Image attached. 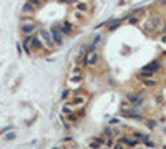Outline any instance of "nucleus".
I'll return each mask as SVG.
<instances>
[{"instance_id": "obj_1", "label": "nucleus", "mask_w": 166, "mask_h": 149, "mask_svg": "<svg viewBox=\"0 0 166 149\" xmlns=\"http://www.w3.org/2000/svg\"><path fill=\"white\" fill-rule=\"evenodd\" d=\"M83 68H95L100 65V55L98 51H90L86 53V56H83V61H80Z\"/></svg>"}, {"instance_id": "obj_2", "label": "nucleus", "mask_w": 166, "mask_h": 149, "mask_svg": "<svg viewBox=\"0 0 166 149\" xmlns=\"http://www.w3.org/2000/svg\"><path fill=\"white\" fill-rule=\"evenodd\" d=\"M159 23H161V17H159V15L148 17L145 20V23H143V30H145L146 33H154L156 28L159 27Z\"/></svg>"}, {"instance_id": "obj_3", "label": "nucleus", "mask_w": 166, "mask_h": 149, "mask_svg": "<svg viewBox=\"0 0 166 149\" xmlns=\"http://www.w3.org/2000/svg\"><path fill=\"white\" fill-rule=\"evenodd\" d=\"M88 100H90V95L88 93H77V95H73L72 98V104L75 109H80V108H85V104L88 103Z\"/></svg>"}, {"instance_id": "obj_4", "label": "nucleus", "mask_w": 166, "mask_h": 149, "mask_svg": "<svg viewBox=\"0 0 166 149\" xmlns=\"http://www.w3.org/2000/svg\"><path fill=\"white\" fill-rule=\"evenodd\" d=\"M20 32L25 35V37H30V35H35L38 32V25L35 23L33 20H28V22H23L20 25Z\"/></svg>"}, {"instance_id": "obj_5", "label": "nucleus", "mask_w": 166, "mask_h": 149, "mask_svg": "<svg viewBox=\"0 0 166 149\" xmlns=\"http://www.w3.org/2000/svg\"><path fill=\"white\" fill-rule=\"evenodd\" d=\"M126 101H130V104H131L133 108L139 109L145 104V98H143L141 93H128L126 95Z\"/></svg>"}, {"instance_id": "obj_6", "label": "nucleus", "mask_w": 166, "mask_h": 149, "mask_svg": "<svg viewBox=\"0 0 166 149\" xmlns=\"http://www.w3.org/2000/svg\"><path fill=\"white\" fill-rule=\"evenodd\" d=\"M38 37L42 38V41H43V45H45V48H48V50H52L53 47H57V45H55V41H53V37H52V33H50L48 30H45V28H42V30H38Z\"/></svg>"}, {"instance_id": "obj_7", "label": "nucleus", "mask_w": 166, "mask_h": 149, "mask_svg": "<svg viewBox=\"0 0 166 149\" xmlns=\"http://www.w3.org/2000/svg\"><path fill=\"white\" fill-rule=\"evenodd\" d=\"M50 33H52V37H53L55 45H57V47H61V45H63V32H61V27H60V25H53L52 30H50Z\"/></svg>"}, {"instance_id": "obj_8", "label": "nucleus", "mask_w": 166, "mask_h": 149, "mask_svg": "<svg viewBox=\"0 0 166 149\" xmlns=\"http://www.w3.org/2000/svg\"><path fill=\"white\" fill-rule=\"evenodd\" d=\"M83 74H70L68 76V80H66V85L70 86V88H80L81 85H83Z\"/></svg>"}, {"instance_id": "obj_9", "label": "nucleus", "mask_w": 166, "mask_h": 149, "mask_svg": "<svg viewBox=\"0 0 166 149\" xmlns=\"http://www.w3.org/2000/svg\"><path fill=\"white\" fill-rule=\"evenodd\" d=\"M70 20H72V23H81V22H85V14L73 8L70 14Z\"/></svg>"}, {"instance_id": "obj_10", "label": "nucleus", "mask_w": 166, "mask_h": 149, "mask_svg": "<svg viewBox=\"0 0 166 149\" xmlns=\"http://www.w3.org/2000/svg\"><path fill=\"white\" fill-rule=\"evenodd\" d=\"M43 48H45V45H43L42 38H40L38 35H32V50L40 51V50H43Z\"/></svg>"}, {"instance_id": "obj_11", "label": "nucleus", "mask_w": 166, "mask_h": 149, "mask_svg": "<svg viewBox=\"0 0 166 149\" xmlns=\"http://www.w3.org/2000/svg\"><path fill=\"white\" fill-rule=\"evenodd\" d=\"M141 86L146 89H153L158 86V80L156 78H145V80H141Z\"/></svg>"}, {"instance_id": "obj_12", "label": "nucleus", "mask_w": 166, "mask_h": 149, "mask_svg": "<svg viewBox=\"0 0 166 149\" xmlns=\"http://www.w3.org/2000/svg\"><path fill=\"white\" fill-rule=\"evenodd\" d=\"M22 48H23V51H25L27 55H32V35L30 37H25L23 38V41H22Z\"/></svg>"}, {"instance_id": "obj_13", "label": "nucleus", "mask_w": 166, "mask_h": 149, "mask_svg": "<svg viewBox=\"0 0 166 149\" xmlns=\"http://www.w3.org/2000/svg\"><path fill=\"white\" fill-rule=\"evenodd\" d=\"M60 27H61V32H63V35H72L73 32H75V25H73L72 22H63Z\"/></svg>"}, {"instance_id": "obj_14", "label": "nucleus", "mask_w": 166, "mask_h": 149, "mask_svg": "<svg viewBox=\"0 0 166 149\" xmlns=\"http://www.w3.org/2000/svg\"><path fill=\"white\" fill-rule=\"evenodd\" d=\"M145 68H146V70H150L153 74H156V73H159V71H161V63H159L158 60H154V61H151L150 65H146Z\"/></svg>"}, {"instance_id": "obj_15", "label": "nucleus", "mask_w": 166, "mask_h": 149, "mask_svg": "<svg viewBox=\"0 0 166 149\" xmlns=\"http://www.w3.org/2000/svg\"><path fill=\"white\" fill-rule=\"evenodd\" d=\"M73 8L78 10V12L86 14V12H90V3H88V2H77V3L73 5Z\"/></svg>"}, {"instance_id": "obj_16", "label": "nucleus", "mask_w": 166, "mask_h": 149, "mask_svg": "<svg viewBox=\"0 0 166 149\" xmlns=\"http://www.w3.org/2000/svg\"><path fill=\"white\" fill-rule=\"evenodd\" d=\"M66 121L70 123V124H75V123H78L80 116H78V111H72V113H68V114H65Z\"/></svg>"}, {"instance_id": "obj_17", "label": "nucleus", "mask_w": 166, "mask_h": 149, "mask_svg": "<svg viewBox=\"0 0 166 149\" xmlns=\"http://www.w3.org/2000/svg\"><path fill=\"white\" fill-rule=\"evenodd\" d=\"M70 74H83V66H81V63H75L72 68H70Z\"/></svg>"}, {"instance_id": "obj_18", "label": "nucleus", "mask_w": 166, "mask_h": 149, "mask_svg": "<svg viewBox=\"0 0 166 149\" xmlns=\"http://www.w3.org/2000/svg\"><path fill=\"white\" fill-rule=\"evenodd\" d=\"M103 136H105V137H115V136H116V131H115L113 126H106V128L103 129ZM115 139H116V137H115Z\"/></svg>"}, {"instance_id": "obj_19", "label": "nucleus", "mask_w": 166, "mask_h": 149, "mask_svg": "<svg viewBox=\"0 0 166 149\" xmlns=\"http://www.w3.org/2000/svg\"><path fill=\"white\" fill-rule=\"evenodd\" d=\"M22 12L27 15H32L33 12H35V5L33 3H30V2H27L25 5H23V8H22Z\"/></svg>"}, {"instance_id": "obj_20", "label": "nucleus", "mask_w": 166, "mask_h": 149, "mask_svg": "<svg viewBox=\"0 0 166 149\" xmlns=\"http://www.w3.org/2000/svg\"><path fill=\"white\" fill-rule=\"evenodd\" d=\"M68 98H73V91H72V88L63 89V93H61V101H66Z\"/></svg>"}, {"instance_id": "obj_21", "label": "nucleus", "mask_w": 166, "mask_h": 149, "mask_svg": "<svg viewBox=\"0 0 166 149\" xmlns=\"http://www.w3.org/2000/svg\"><path fill=\"white\" fill-rule=\"evenodd\" d=\"M61 111H63V114H68V113L75 111V108H73L72 103H65V104H63V108H61Z\"/></svg>"}, {"instance_id": "obj_22", "label": "nucleus", "mask_w": 166, "mask_h": 149, "mask_svg": "<svg viewBox=\"0 0 166 149\" xmlns=\"http://www.w3.org/2000/svg\"><path fill=\"white\" fill-rule=\"evenodd\" d=\"M120 23H121V20H111V23H106V27L111 32V30H115L116 27H120Z\"/></svg>"}, {"instance_id": "obj_23", "label": "nucleus", "mask_w": 166, "mask_h": 149, "mask_svg": "<svg viewBox=\"0 0 166 149\" xmlns=\"http://www.w3.org/2000/svg\"><path fill=\"white\" fill-rule=\"evenodd\" d=\"M115 144H116V139H115V137H106V142H105L106 148L113 149V148H115Z\"/></svg>"}, {"instance_id": "obj_24", "label": "nucleus", "mask_w": 166, "mask_h": 149, "mask_svg": "<svg viewBox=\"0 0 166 149\" xmlns=\"http://www.w3.org/2000/svg\"><path fill=\"white\" fill-rule=\"evenodd\" d=\"M128 22H130L131 25H138V23H139V17L133 14V15H130V17H128Z\"/></svg>"}, {"instance_id": "obj_25", "label": "nucleus", "mask_w": 166, "mask_h": 149, "mask_svg": "<svg viewBox=\"0 0 166 149\" xmlns=\"http://www.w3.org/2000/svg\"><path fill=\"white\" fill-rule=\"evenodd\" d=\"M103 148V144H100L96 139H92V142H90V149H101Z\"/></svg>"}, {"instance_id": "obj_26", "label": "nucleus", "mask_w": 166, "mask_h": 149, "mask_svg": "<svg viewBox=\"0 0 166 149\" xmlns=\"http://www.w3.org/2000/svg\"><path fill=\"white\" fill-rule=\"evenodd\" d=\"M145 123H146V126H148L150 129H154V128H156V124H158L154 119H145Z\"/></svg>"}, {"instance_id": "obj_27", "label": "nucleus", "mask_w": 166, "mask_h": 149, "mask_svg": "<svg viewBox=\"0 0 166 149\" xmlns=\"http://www.w3.org/2000/svg\"><path fill=\"white\" fill-rule=\"evenodd\" d=\"M17 137V134L13 133V131H8V133H5V141H12V139H15Z\"/></svg>"}, {"instance_id": "obj_28", "label": "nucleus", "mask_w": 166, "mask_h": 149, "mask_svg": "<svg viewBox=\"0 0 166 149\" xmlns=\"http://www.w3.org/2000/svg\"><path fill=\"white\" fill-rule=\"evenodd\" d=\"M113 149H130V148H126L125 144H121V142H116V144H115V148Z\"/></svg>"}, {"instance_id": "obj_29", "label": "nucleus", "mask_w": 166, "mask_h": 149, "mask_svg": "<svg viewBox=\"0 0 166 149\" xmlns=\"http://www.w3.org/2000/svg\"><path fill=\"white\" fill-rule=\"evenodd\" d=\"M133 149H146V146L143 144V142H139V144H136V146H135Z\"/></svg>"}, {"instance_id": "obj_30", "label": "nucleus", "mask_w": 166, "mask_h": 149, "mask_svg": "<svg viewBox=\"0 0 166 149\" xmlns=\"http://www.w3.org/2000/svg\"><path fill=\"white\" fill-rule=\"evenodd\" d=\"M28 2H30V3H33V5H35V7H37V5H40V3H42V0H28Z\"/></svg>"}, {"instance_id": "obj_31", "label": "nucleus", "mask_w": 166, "mask_h": 149, "mask_svg": "<svg viewBox=\"0 0 166 149\" xmlns=\"http://www.w3.org/2000/svg\"><path fill=\"white\" fill-rule=\"evenodd\" d=\"M159 40H161V43H166V33L161 35V38H159Z\"/></svg>"}, {"instance_id": "obj_32", "label": "nucleus", "mask_w": 166, "mask_h": 149, "mask_svg": "<svg viewBox=\"0 0 166 149\" xmlns=\"http://www.w3.org/2000/svg\"><path fill=\"white\" fill-rule=\"evenodd\" d=\"M161 32H163V33H166V22L161 25Z\"/></svg>"}, {"instance_id": "obj_33", "label": "nucleus", "mask_w": 166, "mask_h": 149, "mask_svg": "<svg viewBox=\"0 0 166 149\" xmlns=\"http://www.w3.org/2000/svg\"><path fill=\"white\" fill-rule=\"evenodd\" d=\"M161 3H163V5L166 7V0H161Z\"/></svg>"}, {"instance_id": "obj_34", "label": "nucleus", "mask_w": 166, "mask_h": 149, "mask_svg": "<svg viewBox=\"0 0 166 149\" xmlns=\"http://www.w3.org/2000/svg\"><path fill=\"white\" fill-rule=\"evenodd\" d=\"M78 2H90V0H78Z\"/></svg>"}, {"instance_id": "obj_35", "label": "nucleus", "mask_w": 166, "mask_h": 149, "mask_svg": "<svg viewBox=\"0 0 166 149\" xmlns=\"http://www.w3.org/2000/svg\"><path fill=\"white\" fill-rule=\"evenodd\" d=\"M101 149H110V148H106V146H103V148H101Z\"/></svg>"}, {"instance_id": "obj_36", "label": "nucleus", "mask_w": 166, "mask_h": 149, "mask_svg": "<svg viewBox=\"0 0 166 149\" xmlns=\"http://www.w3.org/2000/svg\"><path fill=\"white\" fill-rule=\"evenodd\" d=\"M53 149H61V148H53Z\"/></svg>"}, {"instance_id": "obj_37", "label": "nucleus", "mask_w": 166, "mask_h": 149, "mask_svg": "<svg viewBox=\"0 0 166 149\" xmlns=\"http://www.w3.org/2000/svg\"><path fill=\"white\" fill-rule=\"evenodd\" d=\"M165 58H166V51H165Z\"/></svg>"}, {"instance_id": "obj_38", "label": "nucleus", "mask_w": 166, "mask_h": 149, "mask_svg": "<svg viewBox=\"0 0 166 149\" xmlns=\"http://www.w3.org/2000/svg\"><path fill=\"white\" fill-rule=\"evenodd\" d=\"M42 2H46V0H42Z\"/></svg>"}]
</instances>
